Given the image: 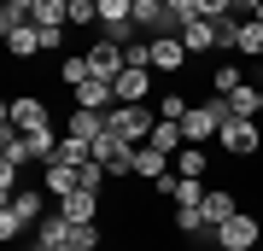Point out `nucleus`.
Masks as SVG:
<instances>
[{
    "label": "nucleus",
    "instance_id": "1",
    "mask_svg": "<svg viewBox=\"0 0 263 251\" xmlns=\"http://www.w3.org/2000/svg\"><path fill=\"white\" fill-rule=\"evenodd\" d=\"M29 222H41V193H29V187H18V193L0 205V240H18V234L29 228Z\"/></svg>",
    "mask_w": 263,
    "mask_h": 251
},
{
    "label": "nucleus",
    "instance_id": "2",
    "mask_svg": "<svg viewBox=\"0 0 263 251\" xmlns=\"http://www.w3.org/2000/svg\"><path fill=\"white\" fill-rule=\"evenodd\" d=\"M152 123H158V117H152L146 105H111V111H105V129H111V134H123L129 146L152 140Z\"/></svg>",
    "mask_w": 263,
    "mask_h": 251
},
{
    "label": "nucleus",
    "instance_id": "3",
    "mask_svg": "<svg viewBox=\"0 0 263 251\" xmlns=\"http://www.w3.org/2000/svg\"><path fill=\"white\" fill-rule=\"evenodd\" d=\"M47 100H35V93H18V100L6 105V129H18V134H35V129H47Z\"/></svg>",
    "mask_w": 263,
    "mask_h": 251
},
{
    "label": "nucleus",
    "instance_id": "4",
    "mask_svg": "<svg viewBox=\"0 0 263 251\" xmlns=\"http://www.w3.org/2000/svg\"><path fill=\"white\" fill-rule=\"evenodd\" d=\"M216 140H222V152H234V158H252V152H257V117H222V134H216Z\"/></svg>",
    "mask_w": 263,
    "mask_h": 251
},
{
    "label": "nucleus",
    "instance_id": "5",
    "mask_svg": "<svg viewBox=\"0 0 263 251\" xmlns=\"http://www.w3.org/2000/svg\"><path fill=\"white\" fill-rule=\"evenodd\" d=\"M257 234H263V228H257V216H252V210H234L222 228H216V245H222V251H252V245H257Z\"/></svg>",
    "mask_w": 263,
    "mask_h": 251
},
{
    "label": "nucleus",
    "instance_id": "6",
    "mask_svg": "<svg viewBox=\"0 0 263 251\" xmlns=\"http://www.w3.org/2000/svg\"><path fill=\"white\" fill-rule=\"evenodd\" d=\"M111 93H117V105H146V93H152V65H123L117 82H111Z\"/></svg>",
    "mask_w": 263,
    "mask_h": 251
},
{
    "label": "nucleus",
    "instance_id": "7",
    "mask_svg": "<svg viewBox=\"0 0 263 251\" xmlns=\"http://www.w3.org/2000/svg\"><path fill=\"white\" fill-rule=\"evenodd\" d=\"M129 65V59H123V41H111V35H100L94 47H88V70L100 76V82H117V70Z\"/></svg>",
    "mask_w": 263,
    "mask_h": 251
},
{
    "label": "nucleus",
    "instance_id": "8",
    "mask_svg": "<svg viewBox=\"0 0 263 251\" xmlns=\"http://www.w3.org/2000/svg\"><path fill=\"white\" fill-rule=\"evenodd\" d=\"M181 47H187V53H216V47H222V24L216 18H187L181 24Z\"/></svg>",
    "mask_w": 263,
    "mask_h": 251
},
{
    "label": "nucleus",
    "instance_id": "9",
    "mask_svg": "<svg viewBox=\"0 0 263 251\" xmlns=\"http://www.w3.org/2000/svg\"><path fill=\"white\" fill-rule=\"evenodd\" d=\"M187 47H181V35H152V70H164V76H176L181 65H187Z\"/></svg>",
    "mask_w": 263,
    "mask_h": 251
},
{
    "label": "nucleus",
    "instance_id": "10",
    "mask_svg": "<svg viewBox=\"0 0 263 251\" xmlns=\"http://www.w3.org/2000/svg\"><path fill=\"white\" fill-rule=\"evenodd\" d=\"M41 181H47V193H53V199H70L76 187H82V169H76V164H65V158H53Z\"/></svg>",
    "mask_w": 263,
    "mask_h": 251
},
{
    "label": "nucleus",
    "instance_id": "11",
    "mask_svg": "<svg viewBox=\"0 0 263 251\" xmlns=\"http://www.w3.org/2000/svg\"><path fill=\"white\" fill-rule=\"evenodd\" d=\"M76 93V105H82V111H111L117 105V93H111V82H100V76H88L82 88H70Z\"/></svg>",
    "mask_w": 263,
    "mask_h": 251
},
{
    "label": "nucleus",
    "instance_id": "12",
    "mask_svg": "<svg viewBox=\"0 0 263 251\" xmlns=\"http://www.w3.org/2000/svg\"><path fill=\"white\" fill-rule=\"evenodd\" d=\"M59 216H65V222H94V216H100V193L76 187L70 199H59Z\"/></svg>",
    "mask_w": 263,
    "mask_h": 251
},
{
    "label": "nucleus",
    "instance_id": "13",
    "mask_svg": "<svg viewBox=\"0 0 263 251\" xmlns=\"http://www.w3.org/2000/svg\"><path fill=\"white\" fill-rule=\"evenodd\" d=\"M65 134H76V140H88V146H94V140L105 134V111H82V105H76V111L65 117Z\"/></svg>",
    "mask_w": 263,
    "mask_h": 251
},
{
    "label": "nucleus",
    "instance_id": "14",
    "mask_svg": "<svg viewBox=\"0 0 263 251\" xmlns=\"http://www.w3.org/2000/svg\"><path fill=\"white\" fill-rule=\"evenodd\" d=\"M0 35H6L12 59H29V53H41V29H35V24H12V29H0Z\"/></svg>",
    "mask_w": 263,
    "mask_h": 251
},
{
    "label": "nucleus",
    "instance_id": "15",
    "mask_svg": "<svg viewBox=\"0 0 263 251\" xmlns=\"http://www.w3.org/2000/svg\"><path fill=\"white\" fill-rule=\"evenodd\" d=\"M170 152H158V146H135V176H146V181H158V176H170Z\"/></svg>",
    "mask_w": 263,
    "mask_h": 251
},
{
    "label": "nucleus",
    "instance_id": "16",
    "mask_svg": "<svg viewBox=\"0 0 263 251\" xmlns=\"http://www.w3.org/2000/svg\"><path fill=\"white\" fill-rule=\"evenodd\" d=\"M234 210H240V205H234V193H205V205H199V216H205V228H211V234L222 228Z\"/></svg>",
    "mask_w": 263,
    "mask_h": 251
},
{
    "label": "nucleus",
    "instance_id": "17",
    "mask_svg": "<svg viewBox=\"0 0 263 251\" xmlns=\"http://www.w3.org/2000/svg\"><path fill=\"white\" fill-rule=\"evenodd\" d=\"M146 146H158V152H170V158H176V152L181 146H187V134H181V123H152V140H146Z\"/></svg>",
    "mask_w": 263,
    "mask_h": 251
},
{
    "label": "nucleus",
    "instance_id": "18",
    "mask_svg": "<svg viewBox=\"0 0 263 251\" xmlns=\"http://www.w3.org/2000/svg\"><path fill=\"white\" fill-rule=\"evenodd\" d=\"M65 234H70L65 216H41V228H35V251H59V245H65Z\"/></svg>",
    "mask_w": 263,
    "mask_h": 251
},
{
    "label": "nucleus",
    "instance_id": "19",
    "mask_svg": "<svg viewBox=\"0 0 263 251\" xmlns=\"http://www.w3.org/2000/svg\"><path fill=\"white\" fill-rule=\"evenodd\" d=\"M94 245H100V228L94 222H70V234H65L59 251H94Z\"/></svg>",
    "mask_w": 263,
    "mask_h": 251
},
{
    "label": "nucleus",
    "instance_id": "20",
    "mask_svg": "<svg viewBox=\"0 0 263 251\" xmlns=\"http://www.w3.org/2000/svg\"><path fill=\"white\" fill-rule=\"evenodd\" d=\"M228 117H257V88L240 82L234 93H228Z\"/></svg>",
    "mask_w": 263,
    "mask_h": 251
},
{
    "label": "nucleus",
    "instance_id": "21",
    "mask_svg": "<svg viewBox=\"0 0 263 251\" xmlns=\"http://www.w3.org/2000/svg\"><path fill=\"white\" fill-rule=\"evenodd\" d=\"M88 76H94V70H88V53H70L65 65H59V82H65V88H82Z\"/></svg>",
    "mask_w": 263,
    "mask_h": 251
},
{
    "label": "nucleus",
    "instance_id": "22",
    "mask_svg": "<svg viewBox=\"0 0 263 251\" xmlns=\"http://www.w3.org/2000/svg\"><path fill=\"white\" fill-rule=\"evenodd\" d=\"M170 199H176V205H205V176H181Z\"/></svg>",
    "mask_w": 263,
    "mask_h": 251
},
{
    "label": "nucleus",
    "instance_id": "23",
    "mask_svg": "<svg viewBox=\"0 0 263 251\" xmlns=\"http://www.w3.org/2000/svg\"><path fill=\"white\" fill-rule=\"evenodd\" d=\"M176 234H211L205 216H199V205H176Z\"/></svg>",
    "mask_w": 263,
    "mask_h": 251
},
{
    "label": "nucleus",
    "instance_id": "24",
    "mask_svg": "<svg viewBox=\"0 0 263 251\" xmlns=\"http://www.w3.org/2000/svg\"><path fill=\"white\" fill-rule=\"evenodd\" d=\"M176 176H205V152H199V146H181L176 152Z\"/></svg>",
    "mask_w": 263,
    "mask_h": 251
},
{
    "label": "nucleus",
    "instance_id": "25",
    "mask_svg": "<svg viewBox=\"0 0 263 251\" xmlns=\"http://www.w3.org/2000/svg\"><path fill=\"white\" fill-rule=\"evenodd\" d=\"M187 111H193V105L181 100V93H164V100H158V117H164V123H181Z\"/></svg>",
    "mask_w": 263,
    "mask_h": 251
},
{
    "label": "nucleus",
    "instance_id": "26",
    "mask_svg": "<svg viewBox=\"0 0 263 251\" xmlns=\"http://www.w3.org/2000/svg\"><path fill=\"white\" fill-rule=\"evenodd\" d=\"M240 82H246V76H240V65H222V70H216V76H211V88H216V93H222V100H228V93H234Z\"/></svg>",
    "mask_w": 263,
    "mask_h": 251
},
{
    "label": "nucleus",
    "instance_id": "27",
    "mask_svg": "<svg viewBox=\"0 0 263 251\" xmlns=\"http://www.w3.org/2000/svg\"><path fill=\"white\" fill-rule=\"evenodd\" d=\"M170 6V24H176V35H181V24L187 18H199V0H164Z\"/></svg>",
    "mask_w": 263,
    "mask_h": 251
},
{
    "label": "nucleus",
    "instance_id": "28",
    "mask_svg": "<svg viewBox=\"0 0 263 251\" xmlns=\"http://www.w3.org/2000/svg\"><path fill=\"white\" fill-rule=\"evenodd\" d=\"M199 18H216V24L234 18V0H199Z\"/></svg>",
    "mask_w": 263,
    "mask_h": 251
},
{
    "label": "nucleus",
    "instance_id": "29",
    "mask_svg": "<svg viewBox=\"0 0 263 251\" xmlns=\"http://www.w3.org/2000/svg\"><path fill=\"white\" fill-rule=\"evenodd\" d=\"M65 47V29H41V53H59Z\"/></svg>",
    "mask_w": 263,
    "mask_h": 251
},
{
    "label": "nucleus",
    "instance_id": "30",
    "mask_svg": "<svg viewBox=\"0 0 263 251\" xmlns=\"http://www.w3.org/2000/svg\"><path fill=\"white\" fill-rule=\"evenodd\" d=\"M252 18H257V24H263V0H257V12H252Z\"/></svg>",
    "mask_w": 263,
    "mask_h": 251
}]
</instances>
